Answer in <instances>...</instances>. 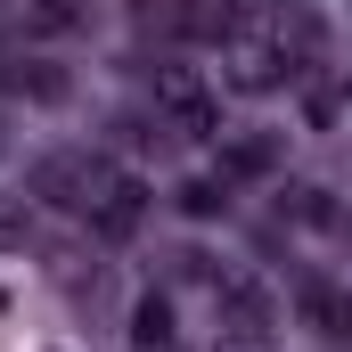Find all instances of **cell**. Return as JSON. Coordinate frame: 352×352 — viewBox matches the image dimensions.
Returning <instances> with one entry per match:
<instances>
[{
  "label": "cell",
  "mask_w": 352,
  "mask_h": 352,
  "mask_svg": "<svg viewBox=\"0 0 352 352\" xmlns=\"http://www.w3.org/2000/svg\"><path fill=\"white\" fill-rule=\"evenodd\" d=\"M25 238H33V205H25V197H8V188H0V254H16V246H25Z\"/></svg>",
  "instance_id": "30bf717a"
},
{
  "label": "cell",
  "mask_w": 352,
  "mask_h": 352,
  "mask_svg": "<svg viewBox=\"0 0 352 352\" xmlns=\"http://www.w3.org/2000/svg\"><path fill=\"white\" fill-rule=\"evenodd\" d=\"M213 352H278V336H270V320H254V311H221Z\"/></svg>",
  "instance_id": "8992f818"
},
{
  "label": "cell",
  "mask_w": 352,
  "mask_h": 352,
  "mask_svg": "<svg viewBox=\"0 0 352 352\" xmlns=\"http://www.w3.org/2000/svg\"><path fill=\"white\" fill-rule=\"evenodd\" d=\"M131 344H173V303L164 295H140L131 303Z\"/></svg>",
  "instance_id": "ba28073f"
},
{
  "label": "cell",
  "mask_w": 352,
  "mask_h": 352,
  "mask_svg": "<svg viewBox=\"0 0 352 352\" xmlns=\"http://www.w3.org/2000/svg\"><path fill=\"white\" fill-rule=\"evenodd\" d=\"M33 25L41 33H66V25H82V0H33Z\"/></svg>",
  "instance_id": "8fae6325"
},
{
  "label": "cell",
  "mask_w": 352,
  "mask_h": 352,
  "mask_svg": "<svg viewBox=\"0 0 352 352\" xmlns=\"http://www.w3.org/2000/svg\"><path fill=\"white\" fill-rule=\"evenodd\" d=\"M140 221H148V180L115 164L107 188H98V205H90V230H98V238H131Z\"/></svg>",
  "instance_id": "277c9868"
},
{
  "label": "cell",
  "mask_w": 352,
  "mask_h": 352,
  "mask_svg": "<svg viewBox=\"0 0 352 352\" xmlns=\"http://www.w3.org/2000/svg\"><path fill=\"white\" fill-rule=\"evenodd\" d=\"M107 173H115V164H107V156H90V148H50V156L33 164L25 188H33V197H50L58 213H82V221H90V205H98Z\"/></svg>",
  "instance_id": "7a4b0ae2"
},
{
  "label": "cell",
  "mask_w": 352,
  "mask_h": 352,
  "mask_svg": "<svg viewBox=\"0 0 352 352\" xmlns=\"http://www.w3.org/2000/svg\"><path fill=\"white\" fill-rule=\"evenodd\" d=\"M278 213H287V221H303V230H344V213H336V197H328V188H287V197H278Z\"/></svg>",
  "instance_id": "52a82bcc"
},
{
  "label": "cell",
  "mask_w": 352,
  "mask_h": 352,
  "mask_svg": "<svg viewBox=\"0 0 352 352\" xmlns=\"http://www.w3.org/2000/svg\"><path fill=\"white\" fill-rule=\"evenodd\" d=\"M278 173V131H238L221 140V180H270Z\"/></svg>",
  "instance_id": "5b68a950"
},
{
  "label": "cell",
  "mask_w": 352,
  "mask_h": 352,
  "mask_svg": "<svg viewBox=\"0 0 352 352\" xmlns=\"http://www.w3.org/2000/svg\"><path fill=\"white\" fill-rule=\"evenodd\" d=\"M180 213H188V221L230 213V180H180Z\"/></svg>",
  "instance_id": "9c48e42d"
},
{
  "label": "cell",
  "mask_w": 352,
  "mask_h": 352,
  "mask_svg": "<svg viewBox=\"0 0 352 352\" xmlns=\"http://www.w3.org/2000/svg\"><path fill=\"white\" fill-rule=\"evenodd\" d=\"M156 123L180 140H221V107L197 66H156Z\"/></svg>",
  "instance_id": "3957f363"
},
{
  "label": "cell",
  "mask_w": 352,
  "mask_h": 352,
  "mask_svg": "<svg viewBox=\"0 0 352 352\" xmlns=\"http://www.w3.org/2000/svg\"><path fill=\"white\" fill-rule=\"evenodd\" d=\"M131 352H180V344H131Z\"/></svg>",
  "instance_id": "7c38bea8"
},
{
  "label": "cell",
  "mask_w": 352,
  "mask_h": 352,
  "mask_svg": "<svg viewBox=\"0 0 352 352\" xmlns=\"http://www.w3.org/2000/svg\"><path fill=\"white\" fill-rule=\"evenodd\" d=\"M213 50H221V82L230 90H278L295 74V41H287L278 8H270V16H246V8H238V25H230Z\"/></svg>",
  "instance_id": "6da1fadb"
}]
</instances>
